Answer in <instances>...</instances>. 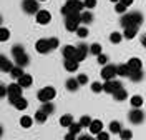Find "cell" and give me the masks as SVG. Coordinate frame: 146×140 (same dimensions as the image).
<instances>
[{"label": "cell", "instance_id": "1", "mask_svg": "<svg viewBox=\"0 0 146 140\" xmlns=\"http://www.w3.org/2000/svg\"><path fill=\"white\" fill-rule=\"evenodd\" d=\"M143 13H139V12H126L125 15H121V20H119V23L123 25V28L126 27H139L141 23H143Z\"/></svg>", "mask_w": 146, "mask_h": 140}, {"label": "cell", "instance_id": "2", "mask_svg": "<svg viewBox=\"0 0 146 140\" xmlns=\"http://www.w3.org/2000/svg\"><path fill=\"white\" fill-rule=\"evenodd\" d=\"M85 10V2L82 0H66L65 5L62 7V15H70V13H82Z\"/></svg>", "mask_w": 146, "mask_h": 140}, {"label": "cell", "instance_id": "3", "mask_svg": "<svg viewBox=\"0 0 146 140\" xmlns=\"http://www.w3.org/2000/svg\"><path fill=\"white\" fill-rule=\"evenodd\" d=\"M82 23V13H70L65 17V28L68 32H76Z\"/></svg>", "mask_w": 146, "mask_h": 140}, {"label": "cell", "instance_id": "4", "mask_svg": "<svg viewBox=\"0 0 146 140\" xmlns=\"http://www.w3.org/2000/svg\"><path fill=\"white\" fill-rule=\"evenodd\" d=\"M7 88H9V102L12 103V105H15L17 100L22 97V90H23V87L18 84V82H15V84H10Z\"/></svg>", "mask_w": 146, "mask_h": 140}, {"label": "cell", "instance_id": "5", "mask_svg": "<svg viewBox=\"0 0 146 140\" xmlns=\"http://www.w3.org/2000/svg\"><path fill=\"white\" fill-rule=\"evenodd\" d=\"M55 95H56V90H55L53 87H43L42 90H38L36 98L42 103H45V102H52L55 98Z\"/></svg>", "mask_w": 146, "mask_h": 140}, {"label": "cell", "instance_id": "6", "mask_svg": "<svg viewBox=\"0 0 146 140\" xmlns=\"http://www.w3.org/2000/svg\"><path fill=\"white\" fill-rule=\"evenodd\" d=\"M101 77H103L105 82H106V80L116 78V77H118V65H113V64L103 65V68H101Z\"/></svg>", "mask_w": 146, "mask_h": 140}, {"label": "cell", "instance_id": "7", "mask_svg": "<svg viewBox=\"0 0 146 140\" xmlns=\"http://www.w3.org/2000/svg\"><path fill=\"white\" fill-rule=\"evenodd\" d=\"M145 110H141V109H133L131 112L128 113V119L129 122L133 123V125H141L143 122H145Z\"/></svg>", "mask_w": 146, "mask_h": 140}, {"label": "cell", "instance_id": "8", "mask_svg": "<svg viewBox=\"0 0 146 140\" xmlns=\"http://www.w3.org/2000/svg\"><path fill=\"white\" fill-rule=\"evenodd\" d=\"M22 9H23L25 13L36 15V13H38V10H40L38 0H23V2H22Z\"/></svg>", "mask_w": 146, "mask_h": 140}, {"label": "cell", "instance_id": "9", "mask_svg": "<svg viewBox=\"0 0 146 140\" xmlns=\"http://www.w3.org/2000/svg\"><path fill=\"white\" fill-rule=\"evenodd\" d=\"M103 88H105V92L110 93V95H113V93H116L119 88H123V85L119 80L116 78H113V80H106V82H103Z\"/></svg>", "mask_w": 146, "mask_h": 140}, {"label": "cell", "instance_id": "10", "mask_svg": "<svg viewBox=\"0 0 146 140\" xmlns=\"http://www.w3.org/2000/svg\"><path fill=\"white\" fill-rule=\"evenodd\" d=\"M35 48H36V52L42 54V55H45V54H48V52H52L50 40H48V38H40V40H36Z\"/></svg>", "mask_w": 146, "mask_h": 140}, {"label": "cell", "instance_id": "11", "mask_svg": "<svg viewBox=\"0 0 146 140\" xmlns=\"http://www.w3.org/2000/svg\"><path fill=\"white\" fill-rule=\"evenodd\" d=\"M90 54V47L86 45V44H80V45L76 47V54H75V60L76 62H83L86 55Z\"/></svg>", "mask_w": 146, "mask_h": 140}, {"label": "cell", "instance_id": "12", "mask_svg": "<svg viewBox=\"0 0 146 140\" xmlns=\"http://www.w3.org/2000/svg\"><path fill=\"white\" fill-rule=\"evenodd\" d=\"M35 17H36V23H40V25H46V23L52 22V13L48 10H38V13Z\"/></svg>", "mask_w": 146, "mask_h": 140}, {"label": "cell", "instance_id": "13", "mask_svg": "<svg viewBox=\"0 0 146 140\" xmlns=\"http://www.w3.org/2000/svg\"><path fill=\"white\" fill-rule=\"evenodd\" d=\"M126 64H128V67H129V70H131V72L143 70V62H141V58H138V57H131ZM129 75H131V74H129Z\"/></svg>", "mask_w": 146, "mask_h": 140}, {"label": "cell", "instance_id": "14", "mask_svg": "<svg viewBox=\"0 0 146 140\" xmlns=\"http://www.w3.org/2000/svg\"><path fill=\"white\" fill-rule=\"evenodd\" d=\"M13 67H15V65H13V64H12V62H10V60H9V58H7L5 55L0 57V68H2V72H5V74H10Z\"/></svg>", "mask_w": 146, "mask_h": 140}, {"label": "cell", "instance_id": "15", "mask_svg": "<svg viewBox=\"0 0 146 140\" xmlns=\"http://www.w3.org/2000/svg\"><path fill=\"white\" fill-rule=\"evenodd\" d=\"M63 65H65V70L66 72H76L78 67H80V62H76L75 58H65Z\"/></svg>", "mask_w": 146, "mask_h": 140}, {"label": "cell", "instance_id": "16", "mask_svg": "<svg viewBox=\"0 0 146 140\" xmlns=\"http://www.w3.org/2000/svg\"><path fill=\"white\" fill-rule=\"evenodd\" d=\"M88 130H90V133H93V135H98V133L103 130V122L101 120H93L91 125L88 127Z\"/></svg>", "mask_w": 146, "mask_h": 140}, {"label": "cell", "instance_id": "17", "mask_svg": "<svg viewBox=\"0 0 146 140\" xmlns=\"http://www.w3.org/2000/svg\"><path fill=\"white\" fill-rule=\"evenodd\" d=\"M65 85H66V90H70V92H76V90L80 88V82H78V78H76V77L68 78Z\"/></svg>", "mask_w": 146, "mask_h": 140}, {"label": "cell", "instance_id": "18", "mask_svg": "<svg viewBox=\"0 0 146 140\" xmlns=\"http://www.w3.org/2000/svg\"><path fill=\"white\" fill-rule=\"evenodd\" d=\"M17 82L23 88H28V87H32V84H33V78H32V75H28V74H25V75H22L20 78H17Z\"/></svg>", "mask_w": 146, "mask_h": 140}, {"label": "cell", "instance_id": "19", "mask_svg": "<svg viewBox=\"0 0 146 140\" xmlns=\"http://www.w3.org/2000/svg\"><path fill=\"white\" fill-rule=\"evenodd\" d=\"M62 54H63V58H75L76 47H73V45H65L63 50H62Z\"/></svg>", "mask_w": 146, "mask_h": 140}, {"label": "cell", "instance_id": "20", "mask_svg": "<svg viewBox=\"0 0 146 140\" xmlns=\"http://www.w3.org/2000/svg\"><path fill=\"white\" fill-rule=\"evenodd\" d=\"M129 103H131L133 109H141V107H143V97H141V95H133V97L129 98Z\"/></svg>", "mask_w": 146, "mask_h": 140}, {"label": "cell", "instance_id": "21", "mask_svg": "<svg viewBox=\"0 0 146 140\" xmlns=\"http://www.w3.org/2000/svg\"><path fill=\"white\" fill-rule=\"evenodd\" d=\"M30 64V57L27 55V52L23 54V55H20L15 58V65H20V67H27Z\"/></svg>", "mask_w": 146, "mask_h": 140}, {"label": "cell", "instance_id": "22", "mask_svg": "<svg viewBox=\"0 0 146 140\" xmlns=\"http://www.w3.org/2000/svg\"><path fill=\"white\" fill-rule=\"evenodd\" d=\"M93 22V13H91V10H83L82 12V23L83 25H88Z\"/></svg>", "mask_w": 146, "mask_h": 140}, {"label": "cell", "instance_id": "23", "mask_svg": "<svg viewBox=\"0 0 146 140\" xmlns=\"http://www.w3.org/2000/svg\"><path fill=\"white\" fill-rule=\"evenodd\" d=\"M33 119H35L36 123H45L46 119H48V113H45L42 109H40V110H36V113L33 115Z\"/></svg>", "mask_w": 146, "mask_h": 140}, {"label": "cell", "instance_id": "24", "mask_svg": "<svg viewBox=\"0 0 146 140\" xmlns=\"http://www.w3.org/2000/svg\"><path fill=\"white\" fill-rule=\"evenodd\" d=\"M138 33V27H126L125 28V32H123V35H125V38H128V40H131V38H135Z\"/></svg>", "mask_w": 146, "mask_h": 140}, {"label": "cell", "instance_id": "25", "mask_svg": "<svg viewBox=\"0 0 146 140\" xmlns=\"http://www.w3.org/2000/svg\"><path fill=\"white\" fill-rule=\"evenodd\" d=\"M129 74H131V70H129L128 64H119L118 65V77H129Z\"/></svg>", "mask_w": 146, "mask_h": 140}, {"label": "cell", "instance_id": "26", "mask_svg": "<svg viewBox=\"0 0 146 140\" xmlns=\"http://www.w3.org/2000/svg\"><path fill=\"white\" fill-rule=\"evenodd\" d=\"M23 54H25V47H23V45L17 44V45L12 47V55H13V58H17V57L23 55Z\"/></svg>", "mask_w": 146, "mask_h": 140}, {"label": "cell", "instance_id": "27", "mask_svg": "<svg viewBox=\"0 0 146 140\" xmlns=\"http://www.w3.org/2000/svg\"><path fill=\"white\" fill-rule=\"evenodd\" d=\"M113 98H115L116 102H123V100L128 98V92L125 90V88H119L116 93H113Z\"/></svg>", "mask_w": 146, "mask_h": 140}, {"label": "cell", "instance_id": "28", "mask_svg": "<svg viewBox=\"0 0 146 140\" xmlns=\"http://www.w3.org/2000/svg\"><path fill=\"white\" fill-rule=\"evenodd\" d=\"M110 132H111V133H118L119 135V132L123 130V127H121V123H119L118 120H113V122H110Z\"/></svg>", "mask_w": 146, "mask_h": 140}, {"label": "cell", "instance_id": "29", "mask_svg": "<svg viewBox=\"0 0 146 140\" xmlns=\"http://www.w3.org/2000/svg\"><path fill=\"white\" fill-rule=\"evenodd\" d=\"M73 122H75V120H73V115H70V113H65L63 117L60 119V125H62V127H70Z\"/></svg>", "mask_w": 146, "mask_h": 140}, {"label": "cell", "instance_id": "30", "mask_svg": "<svg viewBox=\"0 0 146 140\" xmlns=\"http://www.w3.org/2000/svg\"><path fill=\"white\" fill-rule=\"evenodd\" d=\"M143 78H145V72H143V70H138V72H131V75H129V80H131V82H141V80H143Z\"/></svg>", "mask_w": 146, "mask_h": 140}, {"label": "cell", "instance_id": "31", "mask_svg": "<svg viewBox=\"0 0 146 140\" xmlns=\"http://www.w3.org/2000/svg\"><path fill=\"white\" fill-rule=\"evenodd\" d=\"M33 120H35V119H32V117H28V115H23V117L20 119V125H22L23 129H30V127L33 125Z\"/></svg>", "mask_w": 146, "mask_h": 140}, {"label": "cell", "instance_id": "32", "mask_svg": "<svg viewBox=\"0 0 146 140\" xmlns=\"http://www.w3.org/2000/svg\"><path fill=\"white\" fill-rule=\"evenodd\" d=\"M13 107H15L17 110H25V109L28 107V102H27V98H23V97H20V98L17 100V103H15Z\"/></svg>", "mask_w": 146, "mask_h": 140}, {"label": "cell", "instance_id": "33", "mask_svg": "<svg viewBox=\"0 0 146 140\" xmlns=\"http://www.w3.org/2000/svg\"><path fill=\"white\" fill-rule=\"evenodd\" d=\"M88 33H90V30H88L86 25H80L78 30H76V35H78L80 38H86V37H88Z\"/></svg>", "mask_w": 146, "mask_h": 140}, {"label": "cell", "instance_id": "34", "mask_svg": "<svg viewBox=\"0 0 146 140\" xmlns=\"http://www.w3.org/2000/svg\"><path fill=\"white\" fill-rule=\"evenodd\" d=\"M10 75H12V77H15V78H20L22 75H25V74H23V67L15 65L13 68H12V72H10Z\"/></svg>", "mask_w": 146, "mask_h": 140}, {"label": "cell", "instance_id": "35", "mask_svg": "<svg viewBox=\"0 0 146 140\" xmlns=\"http://www.w3.org/2000/svg\"><path fill=\"white\" fill-rule=\"evenodd\" d=\"M42 110L45 113H48V115H52L55 112V105L52 102H45V103H42Z\"/></svg>", "mask_w": 146, "mask_h": 140}, {"label": "cell", "instance_id": "36", "mask_svg": "<svg viewBox=\"0 0 146 140\" xmlns=\"http://www.w3.org/2000/svg\"><path fill=\"white\" fill-rule=\"evenodd\" d=\"M123 38H125V35H121L119 32H113V33L110 35V42H111V44H119Z\"/></svg>", "mask_w": 146, "mask_h": 140}, {"label": "cell", "instance_id": "37", "mask_svg": "<svg viewBox=\"0 0 146 140\" xmlns=\"http://www.w3.org/2000/svg\"><path fill=\"white\" fill-rule=\"evenodd\" d=\"M126 10H128V7L123 3V2L115 3V12H116V13H119V15H125V13H126Z\"/></svg>", "mask_w": 146, "mask_h": 140}, {"label": "cell", "instance_id": "38", "mask_svg": "<svg viewBox=\"0 0 146 140\" xmlns=\"http://www.w3.org/2000/svg\"><path fill=\"white\" fill-rule=\"evenodd\" d=\"M119 139L121 140H131L133 139V132L129 130V129H123V130L119 132Z\"/></svg>", "mask_w": 146, "mask_h": 140}, {"label": "cell", "instance_id": "39", "mask_svg": "<svg viewBox=\"0 0 146 140\" xmlns=\"http://www.w3.org/2000/svg\"><path fill=\"white\" fill-rule=\"evenodd\" d=\"M68 129H70V130L68 132H72V133H75V135H78V133H80V132H82V123H80V122H78V123H76V122H73L72 125H70V127H68Z\"/></svg>", "mask_w": 146, "mask_h": 140}, {"label": "cell", "instance_id": "40", "mask_svg": "<svg viewBox=\"0 0 146 140\" xmlns=\"http://www.w3.org/2000/svg\"><path fill=\"white\" fill-rule=\"evenodd\" d=\"M101 50H103V48H101L100 44H91V45H90V54H91V55L98 57L101 54Z\"/></svg>", "mask_w": 146, "mask_h": 140}, {"label": "cell", "instance_id": "41", "mask_svg": "<svg viewBox=\"0 0 146 140\" xmlns=\"http://www.w3.org/2000/svg\"><path fill=\"white\" fill-rule=\"evenodd\" d=\"M9 37H10V30L5 28V27H2L0 28V40H2V42H7Z\"/></svg>", "mask_w": 146, "mask_h": 140}, {"label": "cell", "instance_id": "42", "mask_svg": "<svg viewBox=\"0 0 146 140\" xmlns=\"http://www.w3.org/2000/svg\"><path fill=\"white\" fill-rule=\"evenodd\" d=\"M91 90H93L95 93L105 92V88H103V84H101V82H93V84H91Z\"/></svg>", "mask_w": 146, "mask_h": 140}, {"label": "cell", "instance_id": "43", "mask_svg": "<svg viewBox=\"0 0 146 140\" xmlns=\"http://www.w3.org/2000/svg\"><path fill=\"white\" fill-rule=\"evenodd\" d=\"M91 122H93V120H91L88 115H83V117H80V123H82V127H86V129H88V127L91 125Z\"/></svg>", "mask_w": 146, "mask_h": 140}, {"label": "cell", "instance_id": "44", "mask_svg": "<svg viewBox=\"0 0 146 140\" xmlns=\"http://www.w3.org/2000/svg\"><path fill=\"white\" fill-rule=\"evenodd\" d=\"M85 2V9L86 10H93L96 7V0H83Z\"/></svg>", "mask_w": 146, "mask_h": 140}, {"label": "cell", "instance_id": "45", "mask_svg": "<svg viewBox=\"0 0 146 140\" xmlns=\"http://www.w3.org/2000/svg\"><path fill=\"white\" fill-rule=\"evenodd\" d=\"M78 82H80V85H86L88 84V75L86 74H78Z\"/></svg>", "mask_w": 146, "mask_h": 140}, {"label": "cell", "instance_id": "46", "mask_svg": "<svg viewBox=\"0 0 146 140\" xmlns=\"http://www.w3.org/2000/svg\"><path fill=\"white\" fill-rule=\"evenodd\" d=\"M110 133L111 132H105V130H101L98 135H96V139L98 140H110Z\"/></svg>", "mask_w": 146, "mask_h": 140}, {"label": "cell", "instance_id": "47", "mask_svg": "<svg viewBox=\"0 0 146 140\" xmlns=\"http://www.w3.org/2000/svg\"><path fill=\"white\" fill-rule=\"evenodd\" d=\"M48 40H50V47H52V50H55V48H58V45H60V42H58V38H55V37H50Z\"/></svg>", "mask_w": 146, "mask_h": 140}, {"label": "cell", "instance_id": "48", "mask_svg": "<svg viewBox=\"0 0 146 140\" xmlns=\"http://www.w3.org/2000/svg\"><path fill=\"white\" fill-rule=\"evenodd\" d=\"M98 64H101V65H106V64H108V57L105 55V54H100V55H98Z\"/></svg>", "mask_w": 146, "mask_h": 140}, {"label": "cell", "instance_id": "49", "mask_svg": "<svg viewBox=\"0 0 146 140\" xmlns=\"http://www.w3.org/2000/svg\"><path fill=\"white\" fill-rule=\"evenodd\" d=\"M65 140H78V139H76V135H75V133H72V132H68V133L65 135Z\"/></svg>", "mask_w": 146, "mask_h": 140}, {"label": "cell", "instance_id": "50", "mask_svg": "<svg viewBox=\"0 0 146 140\" xmlns=\"http://www.w3.org/2000/svg\"><path fill=\"white\" fill-rule=\"evenodd\" d=\"M121 2H123L126 7H129V5H133V2H135V0H121Z\"/></svg>", "mask_w": 146, "mask_h": 140}, {"label": "cell", "instance_id": "51", "mask_svg": "<svg viewBox=\"0 0 146 140\" xmlns=\"http://www.w3.org/2000/svg\"><path fill=\"white\" fill-rule=\"evenodd\" d=\"M141 45L146 47V33H145V35H141Z\"/></svg>", "mask_w": 146, "mask_h": 140}, {"label": "cell", "instance_id": "52", "mask_svg": "<svg viewBox=\"0 0 146 140\" xmlns=\"http://www.w3.org/2000/svg\"><path fill=\"white\" fill-rule=\"evenodd\" d=\"M83 137H85V140H98V139H91L90 135H83Z\"/></svg>", "mask_w": 146, "mask_h": 140}, {"label": "cell", "instance_id": "53", "mask_svg": "<svg viewBox=\"0 0 146 140\" xmlns=\"http://www.w3.org/2000/svg\"><path fill=\"white\" fill-rule=\"evenodd\" d=\"M110 2H113V3H118V2H121V0H110Z\"/></svg>", "mask_w": 146, "mask_h": 140}, {"label": "cell", "instance_id": "54", "mask_svg": "<svg viewBox=\"0 0 146 140\" xmlns=\"http://www.w3.org/2000/svg\"><path fill=\"white\" fill-rule=\"evenodd\" d=\"M38 2H45V0H38Z\"/></svg>", "mask_w": 146, "mask_h": 140}]
</instances>
